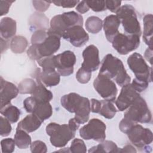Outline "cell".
I'll list each match as a JSON object with an SVG mask.
<instances>
[{
	"instance_id": "6da1fadb",
	"label": "cell",
	"mask_w": 153,
	"mask_h": 153,
	"mask_svg": "<svg viewBox=\"0 0 153 153\" xmlns=\"http://www.w3.org/2000/svg\"><path fill=\"white\" fill-rule=\"evenodd\" d=\"M60 103L68 111L75 113L74 118L80 124L85 123L89 120L91 108L88 98L76 93H70L61 97Z\"/></svg>"
},
{
	"instance_id": "7a4b0ae2",
	"label": "cell",
	"mask_w": 153,
	"mask_h": 153,
	"mask_svg": "<svg viewBox=\"0 0 153 153\" xmlns=\"http://www.w3.org/2000/svg\"><path fill=\"white\" fill-rule=\"evenodd\" d=\"M99 74L113 79L120 87L129 84L131 80L122 61L111 54H106L102 60Z\"/></svg>"
},
{
	"instance_id": "3957f363",
	"label": "cell",
	"mask_w": 153,
	"mask_h": 153,
	"mask_svg": "<svg viewBox=\"0 0 153 153\" xmlns=\"http://www.w3.org/2000/svg\"><path fill=\"white\" fill-rule=\"evenodd\" d=\"M82 24L83 17L81 14L75 11L66 12L56 15L51 19L47 34L61 38L68 29L75 26H82Z\"/></svg>"
},
{
	"instance_id": "277c9868",
	"label": "cell",
	"mask_w": 153,
	"mask_h": 153,
	"mask_svg": "<svg viewBox=\"0 0 153 153\" xmlns=\"http://www.w3.org/2000/svg\"><path fill=\"white\" fill-rule=\"evenodd\" d=\"M124 119L133 125L140 123H151L152 114L145 99L141 96L127 109Z\"/></svg>"
},
{
	"instance_id": "5b68a950",
	"label": "cell",
	"mask_w": 153,
	"mask_h": 153,
	"mask_svg": "<svg viewBox=\"0 0 153 153\" xmlns=\"http://www.w3.org/2000/svg\"><path fill=\"white\" fill-rule=\"evenodd\" d=\"M121 23L124 30L128 35H141L140 23L137 20L135 10L133 6L128 4L124 5L115 13Z\"/></svg>"
},
{
	"instance_id": "8992f818",
	"label": "cell",
	"mask_w": 153,
	"mask_h": 153,
	"mask_svg": "<svg viewBox=\"0 0 153 153\" xmlns=\"http://www.w3.org/2000/svg\"><path fill=\"white\" fill-rule=\"evenodd\" d=\"M47 134L50 137L51 145L57 148L65 146L75 136L76 131L72 130L68 124L50 123L46 126Z\"/></svg>"
},
{
	"instance_id": "52a82bcc",
	"label": "cell",
	"mask_w": 153,
	"mask_h": 153,
	"mask_svg": "<svg viewBox=\"0 0 153 153\" xmlns=\"http://www.w3.org/2000/svg\"><path fill=\"white\" fill-rule=\"evenodd\" d=\"M129 140L138 148H144L148 151V146L152 142L153 135L151 130L144 128L140 124L133 125L126 133Z\"/></svg>"
},
{
	"instance_id": "ba28073f",
	"label": "cell",
	"mask_w": 153,
	"mask_h": 153,
	"mask_svg": "<svg viewBox=\"0 0 153 153\" xmlns=\"http://www.w3.org/2000/svg\"><path fill=\"white\" fill-rule=\"evenodd\" d=\"M106 124L98 118H92L79 130L80 136L85 140L102 142L106 138Z\"/></svg>"
},
{
	"instance_id": "9c48e42d",
	"label": "cell",
	"mask_w": 153,
	"mask_h": 153,
	"mask_svg": "<svg viewBox=\"0 0 153 153\" xmlns=\"http://www.w3.org/2000/svg\"><path fill=\"white\" fill-rule=\"evenodd\" d=\"M127 65L134 73L136 78L152 81V68L145 61L143 56L137 53H134L127 59Z\"/></svg>"
},
{
	"instance_id": "30bf717a",
	"label": "cell",
	"mask_w": 153,
	"mask_h": 153,
	"mask_svg": "<svg viewBox=\"0 0 153 153\" xmlns=\"http://www.w3.org/2000/svg\"><path fill=\"white\" fill-rule=\"evenodd\" d=\"M140 44V36L136 35H128L118 33L113 39L112 45L113 48L121 55L137 49Z\"/></svg>"
},
{
	"instance_id": "8fae6325",
	"label": "cell",
	"mask_w": 153,
	"mask_h": 153,
	"mask_svg": "<svg viewBox=\"0 0 153 153\" xmlns=\"http://www.w3.org/2000/svg\"><path fill=\"white\" fill-rule=\"evenodd\" d=\"M93 87L104 100L111 102L115 100L118 89L115 82L108 77L99 74L94 80Z\"/></svg>"
},
{
	"instance_id": "7c38bea8",
	"label": "cell",
	"mask_w": 153,
	"mask_h": 153,
	"mask_svg": "<svg viewBox=\"0 0 153 153\" xmlns=\"http://www.w3.org/2000/svg\"><path fill=\"white\" fill-rule=\"evenodd\" d=\"M76 61L74 52L67 50L54 56L56 69L63 76H68L73 74L74 66Z\"/></svg>"
},
{
	"instance_id": "4fadbf2b",
	"label": "cell",
	"mask_w": 153,
	"mask_h": 153,
	"mask_svg": "<svg viewBox=\"0 0 153 153\" xmlns=\"http://www.w3.org/2000/svg\"><path fill=\"white\" fill-rule=\"evenodd\" d=\"M140 96L130 83L122 87L121 92L115 101V105L120 111L126 110Z\"/></svg>"
},
{
	"instance_id": "5bb4252c",
	"label": "cell",
	"mask_w": 153,
	"mask_h": 153,
	"mask_svg": "<svg viewBox=\"0 0 153 153\" xmlns=\"http://www.w3.org/2000/svg\"><path fill=\"white\" fill-rule=\"evenodd\" d=\"M62 38L76 47L84 46L89 40V36L81 26H75L68 29Z\"/></svg>"
},
{
	"instance_id": "9a60e30c",
	"label": "cell",
	"mask_w": 153,
	"mask_h": 153,
	"mask_svg": "<svg viewBox=\"0 0 153 153\" xmlns=\"http://www.w3.org/2000/svg\"><path fill=\"white\" fill-rule=\"evenodd\" d=\"M84 61L81 68L90 72H93L98 69L100 62L99 59V51L94 45L87 47L82 52Z\"/></svg>"
},
{
	"instance_id": "2e32d148",
	"label": "cell",
	"mask_w": 153,
	"mask_h": 153,
	"mask_svg": "<svg viewBox=\"0 0 153 153\" xmlns=\"http://www.w3.org/2000/svg\"><path fill=\"white\" fill-rule=\"evenodd\" d=\"M35 45L41 59L53 56L60 48V38L54 35H48L47 38L43 42Z\"/></svg>"
},
{
	"instance_id": "e0dca14e",
	"label": "cell",
	"mask_w": 153,
	"mask_h": 153,
	"mask_svg": "<svg viewBox=\"0 0 153 153\" xmlns=\"http://www.w3.org/2000/svg\"><path fill=\"white\" fill-rule=\"evenodd\" d=\"M19 93L18 88L14 84L1 77V108L11 104V100L16 97Z\"/></svg>"
},
{
	"instance_id": "ac0fdd59",
	"label": "cell",
	"mask_w": 153,
	"mask_h": 153,
	"mask_svg": "<svg viewBox=\"0 0 153 153\" xmlns=\"http://www.w3.org/2000/svg\"><path fill=\"white\" fill-rule=\"evenodd\" d=\"M60 75L55 69L41 71L38 68L35 72V78L38 84H41L48 87L56 86L59 84Z\"/></svg>"
},
{
	"instance_id": "d6986e66",
	"label": "cell",
	"mask_w": 153,
	"mask_h": 153,
	"mask_svg": "<svg viewBox=\"0 0 153 153\" xmlns=\"http://www.w3.org/2000/svg\"><path fill=\"white\" fill-rule=\"evenodd\" d=\"M121 22L116 15H109L103 20V27L107 40L112 42L114 37L119 33L118 27Z\"/></svg>"
},
{
	"instance_id": "ffe728a7",
	"label": "cell",
	"mask_w": 153,
	"mask_h": 153,
	"mask_svg": "<svg viewBox=\"0 0 153 153\" xmlns=\"http://www.w3.org/2000/svg\"><path fill=\"white\" fill-rule=\"evenodd\" d=\"M43 122L35 114H30L26 116L17 124V128L31 133L38 129Z\"/></svg>"
},
{
	"instance_id": "44dd1931",
	"label": "cell",
	"mask_w": 153,
	"mask_h": 153,
	"mask_svg": "<svg viewBox=\"0 0 153 153\" xmlns=\"http://www.w3.org/2000/svg\"><path fill=\"white\" fill-rule=\"evenodd\" d=\"M16 22L11 17H5L2 18L0 22V33L1 38L9 40L13 38L16 33Z\"/></svg>"
},
{
	"instance_id": "7402d4cb",
	"label": "cell",
	"mask_w": 153,
	"mask_h": 153,
	"mask_svg": "<svg viewBox=\"0 0 153 153\" xmlns=\"http://www.w3.org/2000/svg\"><path fill=\"white\" fill-rule=\"evenodd\" d=\"M29 24L30 29L33 30H44L48 29V19L41 13H34L29 18Z\"/></svg>"
},
{
	"instance_id": "603a6c76",
	"label": "cell",
	"mask_w": 153,
	"mask_h": 153,
	"mask_svg": "<svg viewBox=\"0 0 153 153\" xmlns=\"http://www.w3.org/2000/svg\"><path fill=\"white\" fill-rule=\"evenodd\" d=\"M152 14H149L144 16L143 22V39L149 48H152V33H153V23Z\"/></svg>"
},
{
	"instance_id": "cb8c5ba5",
	"label": "cell",
	"mask_w": 153,
	"mask_h": 153,
	"mask_svg": "<svg viewBox=\"0 0 153 153\" xmlns=\"http://www.w3.org/2000/svg\"><path fill=\"white\" fill-rule=\"evenodd\" d=\"M33 96L38 102H50L53 97L51 91L47 90L45 85L38 84L32 93Z\"/></svg>"
},
{
	"instance_id": "d4e9b609",
	"label": "cell",
	"mask_w": 153,
	"mask_h": 153,
	"mask_svg": "<svg viewBox=\"0 0 153 153\" xmlns=\"http://www.w3.org/2000/svg\"><path fill=\"white\" fill-rule=\"evenodd\" d=\"M121 149L115 142L111 140H104L97 146L90 148L88 152H121Z\"/></svg>"
},
{
	"instance_id": "484cf974",
	"label": "cell",
	"mask_w": 153,
	"mask_h": 153,
	"mask_svg": "<svg viewBox=\"0 0 153 153\" xmlns=\"http://www.w3.org/2000/svg\"><path fill=\"white\" fill-rule=\"evenodd\" d=\"M36 115L42 122L49 118L53 114V109L49 102H38V105L32 113Z\"/></svg>"
},
{
	"instance_id": "4316f807",
	"label": "cell",
	"mask_w": 153,
	"mask_h": 153,
	"mask_svg": "<svg viewBox=\"0 0 153 153\" xmlns=\"http://www.w3.org/2000/svg\"><path fill=\"white\" fill-rule=\"evenodd\" d=\"M14 141L17 146L20 149H26L31 144V137L27 132L16 128L14 135Z\"/></svg>"
},
{
	"instance_id": "83f0119b",
	"label": "cell",
	"mask_w": 153,
	"mask_h": 153,
	"mask_svg": "<svg viewBox=\"0 0 153 153\" xmlns=\"http://www.w3.org/2000/svg\"><path fill=\"white\" fill-rule=\"evenodd\" d=\"M10 48L11 50L16 54L23 53L28 45L27 39L23 36H14L10 43Z\"/></svg>"
},
{
	"instance_id": "f1b7e54d",
	"label": "cell",
	"mask_w": 153,
	"mask_h": 153,
	"mask_svg": "<svg viewBox=\"0 0 153 153\" xmlns=\"http://www.w3.org/2000/svg\"><path fill=\"white\" fill-rule=\"evenodd\" d=\"M0 112L11 123H16L19 120L21 114L20 109L11 104H9L1 108Z\"/></svg>"
},
{
	"instance_id": "f546056e",
	"label": "cell",
	"mask_w": 153,
	"mask_h": 153,
	"mask_svg": "<svg viewBox=\"0 0 153 153\" xmlns=\"http://www.w3.org/2000/svg\"><path fill=\"white\" fill-rule=\"evenodd\" d=\"M86 30L93 34H96L99 33L103 27L102 20L96 16H90L89 17L85 24Z\"/></svg>"
},
{
	"instance_id": "4dcf8cb0",
	"label": "cell",
	"mask_w": 153,
	"mask_h": 153,
	"mask_svg": "<svg viewBox=\"0 0 153 153\" xmlns=\"http://www.w3.org/2000/svg\"><path fill=\"white\" fill-rule=\"evenodd\" d=\"M100 101L102 103V106L99 114L107 119L113 118L115 117L117 110L112 102L106 100Z\"/></svg>"
},
{
	"instance_id": "1f68e13d",
	"label": "cell",
	"mask_w": 153,
	"mask_h": 153,
	"mask_svg": "<svg viewBox=\"0 0 153 153\" xmlns=\"http://www.w3.org/2000/svg\"><path fill=\"white\" fill-rule=\"evenodd\" d=\"M36 82L31 78H25L19 84L18 89L20 94H31L36 87Z\"/></svg>"
},
{
	"instance_id": "d6a6232c",
	"label": "cell",
	"mask_w": 153,
	"mask_h": 153,
	"mask_svg": "<svg viewBox=\"0 0 153 153\" xmlns=\"http://www.w3.org/2000/svg\"><path fill=\"white\" fill-rule=\"evenodd\" d=\"M38 64L42 67V71L53 70L56 69L54 63V56L42 57L37 61Z\"/></svg>"
},
{
	"instance_id": "836d02e7",
	"label": "cell",
	"mask_w": 153,
	"mask_h": 153,
	"mask_svg": "<svg viewBox=\"0 0 153 153\" xmlns=\"http://www.w3.org/2000/svg\"><path fill=\"white\" fill-rule=\"evenodd\" d=\"M69 149L70 152L73 153L87 152V147L84 142L78 138L74 139L72 140Z\"/></svg>"
},
{
	"instance_id": "e575fe53",
	"label": "cell",
	"mask_w": 153,
	"mask_h": 153,
	"mask_svg": "<svg viewBox=\"0 0 153 153\" xmlns=\"http://www.w3.org/2000/svg\"><path fill=\"white\" fill-rule=\"evenodd\" d=\"M12 127L10 122L2 116L0 117V134L2 137L7 136L11 132Z\"/></svg>"
},
{
	"instance_id": "d590c367",
	"label": "cell",
	"mask_w": 153,
	"mask_h": 153,
	"mask_svg": "<svg viewBox=\"0 0 153 153\" xmlns=\"http://www.w3.org/2000/svg\"><path fill=\"white\" fill-rule=\"evenodd\" d=\"M47 32L44 30H38L33 32L31 37L32 44H40L47 38Z\"/></svg>"
},
{
	"instance_id": "8d00e7d4",
	"label": "cell",
	"mask_w": 153,
	"mask_h": 153,
	"mask_svg": "<svg viewBox=\"0 0 153 153\" xmlns=\"http://www.w3.org/2000/svg\"><path fill=\"white\" fill-rule=\"evenodd\" d=\"M91 77V72L88 71L82 68H79L76 74V78L77 81L81 84H86L88 82Z\"/></svg>"
},
{
	"instance_id": "74e56055",
	"label": "cell",
	"mask_w": 153,
	"mask_h": 153,
	"mask_svg": "<svg viewBox=\"0 0 153 153\" xmlns=\"http://www.w3.org/2000/svg\"><path fill=\"white\" fill-rule=\"evenodd\" d=\"M15 141L12 138H7L1 141L2 152L11 153L14 151Z\"/></svg>"
},
{
	"instance_id": "f35d334b",
	"label": "cell",
	"mask_w": 153,
	"mask_h": 153,
	"mask_svg": "<svg viewBox=\"0 0 153 153\" xmlns=\"http://www.w3.org/2000/svg\"><path fill=\"white\" fill-rule=\"evenodd\" d=\"M90 8L93 11L100 12L106 10L105 1H86Z\"/></svg>"
},
{
	"instance_id": "ab89813d",
	"label": "cell",
	"mask_w": 153,
	"mask_h": 153,
	"mask_svg": "<svg viewBox=\"0 0 153 153\" xmlns=\"http://www.w3.org/2000/svg\"><path fill=\"white\" fill-rule=\"evenodd\" d=\"M149 82L147 80L135 78L134 79H133L131 84L137 92L140 93L147 88L149 85Z\"/></svg>"
},
{
	"instance_id": "60d3db41",
	"label": "cell",
	"mask_w": 153,
	"mask_h": 153,
	"mask_svg": "<svg viewBox=\"0 0 153 153\" xmlns=\"http://www.w3.org/2000/svg\"><path fill=\"white\" fill-rule=\"evenodd\" d=\"M30 151L33 153H45L47 148L45 143L41 140H35L30 144Z\"/></svg>"
},
{
	"instance_id": "b9f144b4",
	"label": "cell",
	"mask_w": 153,
	"mask_h": 153,
	"mask_svg": "<svg viewBox=\"0 0 153 153\" xmlns=\"http://www.w3.org/2000/svg\"><path fill=\"white\" fill-rule=\"evenodd\" d=\"M38 105L37 100L33 97L30 96L27 97L23 101V108L26 112L29 113H33Z\"/></svg>"
},
{
	"instance_id": "7bdbcfd3",
	"label": "cell",
	"mask_w": 153,
	"mask_h": 153,
	"mask_svg": "<svg viewBox=\"0 0 153 153\" xmlns=\"http://www.w3.org/2000/svg\"><path fill=\"white\" fill-rule=\"evenodd\" d=\"M51 1H33L32 2L35 8L39 12L45 11L50 7Z\"/></svg>"
},
{
	"instance_id": "ee69618b",
	"label": "cell",
	"mask_w": 153,
	"mask_h": 153,
	"mask_svg": "<svg viewBox=\"0 0 153 153\" xmlns=\"http://www.w3.org/2000/svg\"><path fill=\"white\" fill-rule=\"evenodd\" d=\"M51 2L56 6L63 8H73L79 2V1H54Z\"/></svg>"
},
{
	"instance_id": "f6af8a7d",
	"label": "cell",
	"mask_w": 153,
	"mask_h": 153,
	"mask_svg": "<svg viewBox=\"0 0 153 153\" xmlns=\"http://www.w3.org/2000/svg\"><path fill=\"white\" fill-rule=\"evenodd\" d=\"M121 4V1H105V5L106 9H108L112 13H116L117 11V10L120 7Z\"/></svg>"
},
{
	"instance_id": "bcb514c9",
	"label": "cell",
	"mask_w": 153,
	"mask_h": 153,
	"mask_svg": "<svg viewBox=\"0 0 153 153\" xmlns=\"http://www.w3.org/2000/svg\"><path fill=\"white\" fill-rule=\"evenodd\" d=\"M14 2V1H0V16L7 14L11 4Z\"/></svg>"
},
{
	"instance_id": "7dc6e473",
	"label": "cell",
	"mask_w": 153,
	"mask_h": 153,
	"mask_svg": "<svg viewBox=\"0 0 153 153\" xmlns=\"http://www.w3.org/2000/svg\"><path fill=\"white\" fill-rule=\"evenodd\" d=\"M102 106L101 101L98 100L96 99H92L91 100V111L93 113H99Z\"/></svg>"
},
{
	"instance_id": "c3c4849f",
	"label": "cell",
	"mask_w": 153,
	"mask_h": 153,
	"mask_svg": "<svg viewBox=\"0 0 153 153\" xmlns=\"http://www.w3.org/2000/svg\"><path fill=\"white\" fill-rule=\"evenodd\" d=\"M90 8L88 7L86 1H79V2L77 4L76 7V10L78 12L81 14H84L86 12L88 11Z\"/></svg>"
},
{
	"instance_id": "681fc988",
	"label": "cell",
	"mask_w": 153,
	"mask_h": 153,
	"mask_svg": "<svg viewBox=\"0 0 153 153\" xmlns=\"http://www.w3.org/2000/svg\"><path fill=\"white\" fill-rule=\"evenodd\" d=\"M79 125H80V124L75 120V118H71L68 123L69 127H70V128L72 130H73L74 131H76L79 128Z\"/></svg>"
},
{
	"instance_id": "f907efd6",
	"label": "cell",
	"mask_w": 153,
	"mask_h": 153,
	"mask_svg": "<svg viewBox=\"0 0 153 153\" xmlns=\"http://www.w3.org/2000/svg\"><path fill=\"white\" fill-rule=\"evenodd\" d=\"M8 40H5L1 38V53H3L4 51H5L9 47L10 44L8 43Z\"/></svg>"
},
{
	"instance_id": "816d5d0a",
	"label": "cell",
	"mask_w": 153,
	"mask_h": 153,
	"mask_svg": "<svg viewBox=\"0 0 153 153\" xmlns=\"http://www.w3.org/2000/svg\"><path fill=\"white\" fill-rule=\"evenodd\" d=\"M144 56L145 57V59L151 63V65H152V48H148L146 50L145 52V54Z\"/></svg>"
},
{
	"instance_id": "f5cc1de1",
	"label": "cell",
	"mask_w": 153,
	"mask_h": 153,
	"mask_svg": "<svg viewBox=\"0 0 153 153\" xmlns=\"http://www.w3.org/2000/svg\"><path fill=\"white\" fill-rule=\"evenodd\" d=\"M136 152V150L131 145H126L123 149H121V152Z\"/></svg>"
}]
</instances>
